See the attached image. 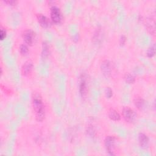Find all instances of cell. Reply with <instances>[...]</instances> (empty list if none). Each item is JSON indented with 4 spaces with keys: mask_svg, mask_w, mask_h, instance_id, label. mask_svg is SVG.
Listing matches in <instances>:
<instances>
[{
    "mask_svg": "<svg viewBox=\"0 0 156 156\" xmlns=\"http://www.w3.org/2000/svg\"><path fill=\"white\" fill-rule=\"evenodd\" d=\"M122 116L127 122L133 123L136 119L137 114L132 108L128 106H126L122 108Z\"/></svg>",
    "mask_w": 156,
    "mask_h": 156,
    "instance_id": "7a4b0ae2",
    "label": "cell"
},
{
    "mask_svg": "<svg viewBox=\"0 0 156 156\" xmlns=\"http://www.w3.org/2000/svg\"><path fill=\"white\" fill-rule=\"evenodd\" d=\"M126 40H127V37L125 35H121L119 37V45L121 46H123L126 42Z\"/></svg>",
    "mask_w": 156,
    "mask_h": 156,
    "instance_id": "44dd1931",
    "label": "cell"
},
{
    "mask_svg": "<svg viewBox=\"0 0 156 156\" xmlns=\"http://www.w3.org/2000/svg\"><path fill=\"white\" fill-rule=\"evenodd\" d=\"M79 91L80 96L82 98L86 97L88 93V85L86 77L84 74H82L80 77L79 82Z\"/></svg>",
    "mask_w": 156,
    "mask_h": 156,
    "instance_id": "5b68a950",
    "label": "cell"
},
{
    "mask_svg": "<svg viewBox=\"0 0 156 156\" xmlns=\"http://www.w3.org/2000/svg\"><path fill=\"white\" fill-rule=\"evenodd\" d=\"M116 139L114 136L108 135L104 140V146L107 152L110 155H115V147Z\"/></svg>",
    "mask_w": 156,
    "mask_h": 156,
    "instance_id": "3957f363",
    "label": "cell"
},
{
    "mask_svg": "<svg viewBox=\"0 0 156 156\" xmlns=\"http://www.w3.org/2000/svg\"><path fill=\"white\" fill-rule=\"evenodd\" d=\"M4 2L7 4H9V5L11 6H14L16 4L17 1H13V0H7V1H4Z\"/></svg>",
    "mask_w": 156,
    "mask_h": 156,
    "instance_id": "603a6c76",
    "label": "cell"
},
{
    "mask_svg": "<svg viewBox=\"0 0 156 156\" xmlns=\"http://www.w3.org/2000/svg\"><path fill=\"white\" fill-rule=\"evenodd\" d=\"M20 52L22 55H26L29 52V48L26 44H21L19 48Z\"/></svg>",
    "mask_w": 156,
    "mask_h": 156,
    "instance_id": "d6986e66",
    "label": "cell"
},
{
    "mask_svg": "<svg viewBox=\"0 0 156 156\" xmlns=\"http://www.w3.org/2000/svg\"><path fill=\"white\" fill-rule=\"evenodd\" d=\"M133 104L135 107L140 111L144 110L147 106V102L141 97L137 96L133 99Z\"/></svg>",
    "mask_w": 156,
    "mask_h": 156,
    "instance_id": "7c38bea8",
    "label": "cell"
},
{
    "mask_svg": "<svg viewBox=\"0 0 156 156\" xmlns=\"http://www.w3.org/2000/svg\"><path fill=\"white\" fill-rule=\"evenodd\" d=\"M50 17L52 23L58 24L62 20V15L60 9L56 5H53L50 9Z\"/></svg>",
    "mask_w": 156,
    "mask_h": 156,
    "instance_id": "277c9868",
    "label": "cell"
},
{
    "mask_svg": "<svg viewBox=\"0 0 156 156\" xmlns=\"http://www.w3.org/2000/svg\"><path fill=\"white\" fill-rule=\"evenodd\" d=\"M49 54V46L46 41H43L42 43V52L41 57L43 58H45L48 57Z\"/></svg>",
    "mask_w": 156,
    "mask_h": 156,
    "instance_id": "9a60e30c",
    "label": "cell"
},
{
    "mask_svg": "<svg viewBox=\"0 0 156 156\" xmlns=\"http://www.w3.org/2000/svg\"><path fill=\"white\" fill-rule=\"evenodd\" d=\"M145 26L148 32L152 35H155V16H148L145 21Z\"/></svg>",
    "mask_w": 156,
    "mask_h": 156,
    "instance_id": "ba28073f",
    "label": "cell"
},
{
    "mask_svg": "<svg viewBox=\"0 0 156 156\" xmlns=\"http://www.w3.org/2000/svg\"><path fill=\"white\" fill-rule=\"evenodd\" d=\"M112 64L110 60H104L102 62L101 64V70L105 77H109L112 74Z\"/></svg>",
    "mask_w": 156,
    "mask_h": 156,
    "instance_id": "52a82bcc",
    "label": "cell"
},
{
    "mask_svg": "<svg viewBox=\"0 0 156 156\" xmlns=\"http://www.w3.org/2000/svg\"><path fill=\"white\" fill-rule=\"evenodd\" d=\"M37 19L39 24L43 28L48 29L52 26V21L43 14L38 13L37 15Z\"/></svg>",
    "mask_w": 156,
    "mask_h": 156,
    "instance_id": "9c48e42d",
    "label": "cell"
},
{
    "mask_svg": "<svg viewBox=\"0 0 156 156\" xmlns=\"http://www.w3.org/2000/svg\"><path fill=\"white\" fill-rule=\"evenodd\" d=\"M125 82L128 84L133 83L135 82V77L131 73H126L124 77Z\"/></svg>",
    "mask_w": 156,
    "mask_h": 156,
    "instance_id": "2e32d148",
    "label": "cell"
},
{
    "mask_svg": "<svg viewBox=\"0 0 156 156\" xmlns=\"http://www.w3.org/2000/svg\"><path fill=\"white\" fill-rule=\"evenodd\" d=\"M155 54V45L153 44L152 45L150 46L146 52V55L149 58H152L154 56Z\"/></svg>",
    "mask_w": 156,
    "mask_h": 156,
    "instance_id": "ac0fdd59",
    "label": "cell"
},
{
    "mask_svg": "<svg viewBox=\"0 0 156 156\" xmlns=\"http://www.w3.org/2000/svg\"><path fill=\"white\" fill-rule=\"evenodd\" d=\"M108 118L114 121H118L121 119V115L117 110L114 108H110L108 112Z\"/></svg>",
    "mask_w": 156,
    "mask_h": 156,
    "instance_id": "4fadbf2b",
    "label": "cell"
},
{
    "mask_svg": "<svg viewBox=\"0 0 156 156\" xmlns=\"http://www.w3.org/2000/svg\"><path fill=\"white\" fill-rule=\"evenodd\" d=\"M138 139L139 145L142 149H147L148 147L149 143V138L146 134L140 132L138 134Z\"/></svg>",
    "mask_w": 156,
    "mask_h": 156,
    "instance_id": "8fae6325",
    "label": "cell"
},
{
    "mask_svg": "<svg viewBox=\"0 0 156 156\" xmlns=\"http://www.w3.org/2000/svg\"><path fill=\"white\" fill-rule=\"evenodd\" d=\"M32 104L37 121L39 122L43 121L45 117V107L40 94L35 93L33 96Z\"/></svg>",
    "mask_w": 156,
    "mask_h": 156,
    "instance_id": "6da1fadb",
    "label": "cell"
},
{
    "mask_svg": "<svg viewBox=\"0 0 156 156\" xmlns=\"http://www.w3.org/2000/svg\"><path fill=\"white\" fill-rule=\"evenodd\" d=\"M104 94L106 96L107 98L108 99H110L111 98L113 95V90L112 89L109 87H107L105 88V90H104Z\"/></svg>",
    "mask_w": 156,
    "mask_h": 156,
    "instance_id": "ffe728a7",
    "label": "cell"
},
{
    "mask_svg": "<svg viewBox=\"0 0 156 156\" xmlns=\"http://www.w3.org/2000/svg\"><path fill=\"white\" fill-rule=\"evenodd\" d=\"M22 37L24 43L27 45L31 46L35 41V33L31 29H26L23 32Z\"/></svg>",
    "mask_w": 156,
    "mask_h": 156,
    "instance_id": "8992f818",
    "label": "cell"
},
{
    "mask_svg": "<svg viewBox=\"0 0 156 156\" xmlns=\"http://www.w3.org/2000/svg\"><path fill=\"white\" fill-rule=\"evenodd\" d=\"M103 38V32L100 28H98L96 31L94 32V34L93 37V42L96 44L101 43L102 41Z\"/></svg>",
    "mask_w": 156,
    "mask_h": 156,
    "instance_id": "5bb4252c",
    "label": "cell"
},
{
    "mask_svg": "<svg viewBox=\"0 0 156 156\" xmlns=\"http://www.w3.org/2000/svg\"><path fill=\"white\" fill-rule=\"evenodd\" d=\"M33 68H34V65L32 61L27 60L22 65L21 69L22 75L24 76H27L31 73L33 69Z\"/></svg>",
    "mask_w": 156,
    "mask_h": 156,
    "instance_id": "30bf717a",
    "label": "cell"
},
{
    "mask_svg": "<svg viewBox=\"0 0 156 156\" xmlns=\"http://www.w3.org/2000/svg\"><path fill=\"white\" fill-rule=\"evenodd\" d=\"M86 132L87 133V135L91 138H94L96 135V130L94 129V127L93 125L90 124L88 125L87 127V130H86Z\"/></svg>",
    "mask_w": 156,
    "mask_h": 156,
    "instance_id": "e0dca14e",
    "label": "cell"
},
{
    "mask_svg": "<svg viewBox=\"0 0 156 156\" xmlns=\"http://www.w3.org/2000/svg\"><path fill=\"white\" fill-rule=\"evenodd\" d=\"M7 36V31L6 30L3 28L1 27V30H0V38L1 40H3Z\"/></svg>",
    "mask_w": 156,
    "mask_h": 156,
    "instance_id": "7402d4cb",
    "label": "cell"
}]
</instances>
